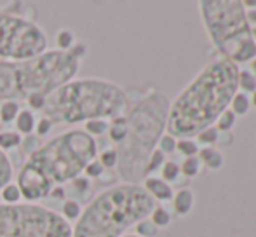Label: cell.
I'll return each instance as SVG.
<instances>
[{"mask_svg": "<svg viewBox=\"0 0 256 237\" xmlns=\"http://www.w3.org/2000/svg\"><path fill=\"white\" fill-rule=\"evenodd\" d=\"M251 105H254V106H256V91L253 92V98H251Z\"/></svg>", "mask_w": 256, "mask_h": 237, "instance_id": "cell-41", "label": "cell"}, {"mask_svg": "<svg viewBox=\"0 0 256 237\" xmlns=\"http://www.w3.org/2000/svg\"><path fill=\"white\" fill-rule=\"evenodd\" d=\"M82 211H84V208H82V204H80V200H77V199H64L63 200V204H61V216L64 218V220L70 224V222H77L78 218H80V214H82Z\"/></svg>", "mask_w": 256, "mask_h": 237, "instance_id": "cell-15", "label": "cell"}, {"mask_svg": "<svg viewBox=\"0 0 256 237\" xmlns=\"http://www.w3.org/2000/svg\"><path fill=\"white\" fill-rule=\"evenodd\" d=\"M48 49V34L34 20L0 10V60L18 63L37 58Z\"/></svg>", "mask_w": 256, "mask_h": 237, "instance_id": "cell-9", "label": "cell"}, {"mask_svg": "<svg viewBox=\"0 0 256 237\" xmlns=\"http://www.w3.org/2000/svg\"><path fill=\"white\" fill-rule=\"evenodd\" d=\"M239 89H242L244 94L256 91V78L251 72H239Z\"/></svg>", "mask_w": 256, "mask_h": 237, "instance_id": "cell-29", "label": "cell"}, {"mask_svg": "<svg viewBox=\"0 0 256 237\" xmlns=\"http://www.w3.org/2000/svg\"><path fill=\"white\" fill-rule=\"evenodd\" d=\"M0 199H2L4 204H18L23 200V196H21L16 182H10V183H7L6 186H2V190H0Z\"/></svg>", "mask_w": 256, "mask_h": 237, "instance_id": "cell-20", "label": "cell"}, {"mask_svg": "<svg viewBox=\"0 0 256 237\" xmlns=\"http://www.w3.org/2000/svg\"><path fill=\"white\" fill-rule=\"evenodd\" d=\"M239 66L222 58L209 63L169 106L166 131L174 140L197 138L228 110L239 91Z\"/></svg>", "mask_w": 256, "mask_h": 237, "instance_id": "cell-1", "label": "cell"}, {"mask_svg": "<svg viewBox=\"0 0 256 237\" xmlns=\"http://www.w3.org/2000/svg\"><path fill=\"white\" fill-rule=\"evenodd\" d=\"M143 188L146 190L150 197L157 202V200H171L174 196V190L169 183H166L162 178H155V176H146L143 180Z\"/></svg>", "mask_w": 256, "mask_h": 237, "instance_id": "cell-10", "label": "cell"}, {"mask_svg": "<svg viewBox=\"0 0 256 237\" xmlns=\"http://www.w3.org/2000/svg\"><path fill=\"white\" fill-rule=\"evenodd\" d=\"M157 202L142 185L118 183L100 192L72 227V237H122L150 216Z\"/></svg>", "mask_w": 256, "mask_h": 237, "instance_id": "cell-5", "label": "cell"}, {"mask_svg": "<svg viewBox=\"0 0 256 237\" xmlns=\"http://www.w3.org/2000/svg\"><path fill=\"white\" fill-rule=\"evenodd\" d=\"M200 18L212 46L232 63L254 60L256 44L244 4L239 0H200Z\"/></svg>", "mask_w": 256, "mask_h": 237, "instance_id": "cell-7", "label": "cell"}, {"mask_svg": "<svg viewBox=\"0 0 256 237\" xmlns=\"http://www.w3.org/2000/svg\"><path fill=\"white\" fill-rule=\"evenodd\" d=\"M244 7H256V2H242Z\"/></svg>", "mask_w": 256, "mask_h": 237, "instance_id": "cell-40", "label": "cell"}, {"mask_svg": "<svg viewBox=\"0 0 256 237\" xmlns=\"http://www.w3.org/2000/svg\"><path fill=\"white\" fill-rule=\"evenodd\" d=\"M14 124H16V132H20L21 136H30L35 132L37 117L30 108H21L20 114L14 118Z\"/></svg>", "mask_w": 256, "mask_h": 237, "instance_id": "cell-12", "label": "cell"}, {"mask_svg": "<svg viewBox=\"0 0 256 237\" xmlns=\"http://www.w3.org/2000/svg\"><path fill=\"white\" fill-rule=\"evenodd\" d=\"M134 230L138 237H155L158 234V228L155 227L150 218H145V220L138 222V224L134 225Z\"/></svg>", "mask_w": 256, "mask_h": 237, "instance_id": "cell-25", "label": "cell"}, {"mask_svg": "<svg viewBox=\"0 0 256 237\" xmlns=\"http://www.w3.org/2000/svg\"><path fill=\"white\" fill-rule=\"evenodd\" d=\"M194 192L190 188H182L176 192V196H172V208H174V213L178 216H186V214L192 211L194 208Z\"/></svg>", "mask_w": 256, "mask_h": 237, "instance_id": "cell-11", "label": "cell"}, {"mask_svg": "<svg viewBox=\"0 0 256 237\" xmlns=\"http://www.w3.org/2000/svg\"><path fill=\"white\" fill-rule=\"evenodd\" d=\"M126 132H128V120L124 116L112 118L110 128H108V138L110 142H114L115 145H120L122 140L126 138Z\"/></svg>", "mask_w": 256, "mask_h": 237, "instance_id": "cell-14", "label": "cell"}, {"mask_svg": "<svg viewBox=\"0 0 256 237\" xmlns=\"http://www.w3.org/2000/svg\"><path fill=\"white\" fill-rule=\"evenodd\" d=\"M21 148H23V152L26 154L28 157L32 156V154H35L38 148L42 146V138H38L37 134H30V136H24L23 142H21Z\"/></svg>", "mask_w": 256, "mask_h": 237, "instance_id": "cell-27", "label": "cell"}, {"mask_svg": "<svg viewBox=\"0 0 256 237\" xmlns=\"http://www.w3.org/2000/svg\"><path fill=\"white\" fill-rule=\"evenodd\" d=\"M200 170H202V162H200L197 156L186 157L185 162H183L182 168H180V171H182L186 178H196L197 174L200 173Z\"/></svg>", "mask_w": 256, "mask_h": 237, "instance_id": "cell-22", "label": "cell"}, {"mask_svg": "<svg viewBox=\"0 0 256 237\" xmlns=\"http://www.w3.org/2000/svg\"><path fill=\"white\" fill-rule=\"evenodd\" d=\"M98 157V142L84 129H70L54 136L28 157L16 176L26 202L48 199L56 186L78 178Z\"/></svg>", "mask_w": 256, "mask_h": 237, "instance_id": "cell-2", "label": "cell"}, {"mask_svg": "<svg viewBox=\"0 0 256 237\" xmlns=\"http://www.w3.org/2000/svg\"><path fill=\"white\" fill-rule=\"evenodd\" d=\"M54 124L51 120H49L48 117H42L37 120V124H35V134L38 136V138H44V136H48L49 132L52 131Z\"/></svg>", "mask_w": 256, "mask_h": 237, "instance_id": "cell-34", "label": "cell"}, {"mask_svg": "<svg viewBox=\"0 0 256 237\" xmlns=\"http://www.w3.org/2000/svg\"><path fill=\"white\" fill-rule=\"evenodd\" d=\"M46 98H48V96H44V94H32V96H28L24 102L30 105V110L34 112V110H44Z\"/></svg>", "mask_w": 256, "mask_h": 237, "instance_id": "cell-38", "label": "cell"}, {"mask_svg": "<svg viewBox=\"0 0 256 237\" xmlns=\"http://www.w3.org/2000/svg\"><path fill=\"white\" fill-rule=\"evenodd\" d=\"M148 218L154 222V225L157 228H164V227H168V225L171 224V214H169L168 211H166L164 208H160V206H155Z\"/></svg>", "mask_w": 256, "mask_h": 237, "instance_id": "cell-24", "label": "cell"}, {"mask_svg": "<svg viewBox=\"0 0 256 237\" xmlns=\"http://www.w3.org/2000/svg\"><path fill=\"white\" fill-rule=\"evenodd\" d=\"M129 100L120 86L104 78H74L46 98L44 117L52 124L75 126L98 118L120 117Z\"/></svg>", "mask_w": 256, "mask_h": 237, "instance_id": "cell-4", "label": "cell"}, {"mask_svg": "<svg viewBox=\"0 0 256 237\" xmlns=\"http://www.w3.org/2000/svg\"><path fill=\"white\" fill-rule=\"evenodd\" d=\"M49 197H51V199H60V200L68 199V197H66V190H64L63 186H56V188H54L52 192L49 194Z\"/></svg>", "mask_w": 256, "mask_h": 237, "instance_id": "cell-39", "label": "cell"}, {"mask_svg": "<svg viewBox=\"0 0 256 237\" xmlns=\"http://www.w3.org/2000/svg\"><path fill=\"white\" fill-rule=\"evenodd\" d=\"M253 40H254V44H256V28L253 30Z\"/></svg>", "mask_w": 256, "mask_h": 237, "instance_id": "cell-43", "label": "cell"}, {"mask_svg": "<svg viewBox=\"0 0 256 237\" xmlns=\"http://www.w3.org/2000/svg\"><path fill=\"white\" fill-rule=\"evenodd\" d=\"M199 160L204 164L208 170L216 171V170H222L223 168V156L220 150L212 148V146H206V148H200L199 154H197Z\"/></svg>", "mask_w": 256, "mask_h": 237, "instance_id": "cell-13", "label": "cell"}, {"mask_svg": "<svg viewBox=\"0 0 256 237\" xmlns=\"http://www.w3.org/2000/svg\"><path fill=\"white\" fill-rule=\"evenodd\" d=\"M160 171H162V180H164L166 183H171V182H176L180 176V166L174 162V160H166L164 164H162V168H160Z\"/></svg>", "mask_w": 256, "mask_h": 237, "instance_id": "cell-26", "label": "cell"}, {"mask_svg": "<svg viewBox=\"0 0 256 237\" xmlns=\"http://www.w3.org/2000/svg\"><path fill=\"white\" fill-rule=\"evenodd\" d=\"M70 183H72V186L75 188V192L82 194L84 197H86V194L89 192V188H91V182H89V178H86V176H78V178H75L74 182H70Z\"/></svg>", "mask_w": 256, "mask_h": 237, "instance_id": "cell-37", "label": "cell"}, {"mask_svg": "<svg viewBox=\"0 0 256 237\" xmlns=\"http://www.w3.org/2000/svg\"><path fill=\"white\" fill-rule=\"evenodd\" d=\"M23 136L16 131H0V150L7 152V150H14L21 145Z\"/></svg>", "mask_w": 256, "mask_h": 237, "instance_id": "cell-18", "label": "cell"}, {"mask_svg": "<svg viewBox=\"0 0 256 237\" xmlns=\"http://www.w3.org/2000/svg\"><path fill=\"white\" fill-rule=\"evenodd\" d=\"M253 75H254V78H256V60L253 61Z\"/></svg>", "mask_w": 256, "mask_h": 237, "instance_id": "cell-42", "label": "cell"}, {"mask_svg": "<svg viewBox=\"0 0 256 237\" xmlns=\"http://www.w3.org/2000/svg\"><path fill=\"white\" fill-rule=\"evenodd\" d=\"M230 110H232L234 116H246L248 112H250L251 108V100L248 94H244V92H236V96L232 98V102H230Z\"/></svg>", "mask_w": 256, "mask_h": 237, "instance_id": "cell-16", "label": "cell"}, {"mask_svg": "<svg viewBox=\"0 0 256 237\" xmlns=\"http://www.w3.org/2000/svg\"><path fill=\"white\" fill-rule=\"evenodd\" d=\"M0 237H72V224L37 202H0Z\"/></svg>", "mask_w": 256, "mask_h": 237, "instance_id": "cell-8", "label": "cell"}, {"mask_svg": "<svg viewBox=\"0 0 256 237\" xmlns=\"http://www.w3.org/2000/svg\"><path fill=\"white\" fill-rule=\"evenodd\" d=\"M122 237H138L136 234H126V236H122Z\"/></svg>", "mask_w": 256, "mask_h": 237, "instance_id": "cell-44", "label": "cell"}, {"mask_svg": "<svg viewBox=\"0 0 256 237\" xmlns=\"http://www.w3.org/2000/svg\"><path fill=\"white\" fill-rule=\"evenodd\" d=\"M104 168L100 164V160L98 159H94L92 162H89L88 164V168L84 170V173H86V178H100V176H103V173H104Z\"/></svg>", "mask_w": 256, "mask_h": 237, "instance_id": "cell-36", "label": "cell"}, {"mask_svg": "<svg viewBox=\"0 0 256 237\" xmlns=\"http://www.w3.org/2000/svg\"><path fill=\"white\" fill-rule=\"evenodd\" d=\"M176 148L186 157L197 156L200 150L199 145H197V142H194V140H178V142H176Z\"/></svg>", "mask_w": 256, "mask_h": 237, "instance_id": "cell-31", "label": "cell"}, {"mask_svg": "<svg viewBox=\"0 0 256 237\" xmlns=\"http://www.w3.org/2000/svg\"><path fill=\"white\" fill-rule=\"evenodd\" d=\"M88 56V46L77 44L70 51H46L26 61H0V102H20L32 94L49 96L72 82Z\"/></svg>", "mask_w": 256, "mask_h": 237, "instance_id": "cell-3", "label": "cell"}, {"mask_svg": "<svg viewBox=\"0 0 256 237\" xmlns=\"http://www.w3.org/2000/svg\"><path fill=\"white\" fill-rule=\"evenodd\" d=\"M108 128H110V122L103 120V118H98V120H89V122H86L84 131L88 132V134H91L92 138H96V136L106 134Z\"/></svg>", "mask_w": 256, "mask_h": 237, "instance_id": "cell-23", "label": "cell"}, {"mask_svg": "<svg viewBox=\"0 0 256 237\" xmlns=\"http://www.w3.org/2000/svg\"><path fill=\"white\" fill-rule=\"evenodd\" d=\"M77 44L75 42V35L74 32H70L68 28H61V30L56 32V49L58 51H70L74 46Z\"/></svg>", "mask_w": 256, "mask_h": 237, "instance_id": "cell-19", "label": "cell"}, {"mask_svg": "<svg viewBox=\"0 0 256 237\" xmlns=\"http://www.w3.org/2000/svg\"><path fill=\"white\" fill-rule=\"evenodd\" d=\"M218 129L216 128H208L206 131L200 132L199 136H197V142L199 143H204V145H214L216 140H218Z\"/></svg>", "mask_w": 256, "mask_h": 237, "instance_id": "cell-35", "label": "cell"}, {"mask_svg": "<svg viewBox=\"0 0 256 237\" xmlns=\"http://www.w3.org/2000/svg\"><path fill=\"white\" fill-rule=\"evenodd\" d=\"M236 118L237 117L232 114V110H230V108L225 110V112L218 117V120H216V122H218V128H216V129H218L220 132H230L234 126H236Z\"/></svg>", "mask_w": 256, "mask_h": 237, "instance_id": "cell-28", "label": "cell"}, {"mask_svg": "<svg viewBox=\"0 0 256 237\" xmlns=\"http://www.w3.org/2000/svg\"><path fill=\"white\" fill-rule=\"evenodd\" d=\"M176 142H178V140H174L171 134H162V136H160V140H158V143H157V146H158V150H160V152L166 156V154L174 152Z\"/></svg>", "mask_w": 256, "mask_h": 237, "instance_id": "cell-33", "label": "cell"}, {"mask_svg": "<svg viewBox=\"0 0 256 237\" xmlns=\"http://www.w3.org/2000/svg\"><path fill=\"white\" fill-rule=\"evenodd\" d=\"M12 176H14L12 162H10L9 156L0 150V190H2V186H6L7 183L12 182Z\"/></svg>", "mask_w": 256, "mask_h": 237, "instance_id": "cell-17", "label": "cell"}, {"mask_svg": "<svg viewBox=\"0 0 256 237\" xmlns=\"http://www.w3.org/2000/svg\"><path fill=\"white\" fill-rule=\"evenodd\" d=\"M164 162H166L164 154H162L158 148H155L154 154L150 156V159H148V166H146V176H148V174H152L154 171L160 170L162 164H164Z\"/></svg>", "mask_w": 256, "mask_h": 237, "instance_id": "cell-32", "label": "cell"}, {"mask_svg": "<svg viewBox=\"0 0 256 237\" xmlns=\"http://www.w3.org/2000/svg\"><path fill=\"white\" fill-rule=\"evenodd\" d=\"M171 102L164 92L154 91L140 100L126 116L128 132L117 145V171L122 183L140 185L146 178L148 159L157 148L168 124Z\"/></svg>", "mask_w": 256, "mask_h": 237, "instance_id": "cell-6", "label": "cell"}, {"mask_svg": "<svg viewBox=\"0 0 256 237\" xmlns=\"http://www.w3.org/2000/svg\"><path fill=\"white\" fill-rule=\"evenodd\" d=\"M20 103L18 102H4L0 105V122L4 124H9V122H14V118L20 114Z\"/></svg>", "mask_w": 256, "mask_h": 237, "instance_id": "cell-21", "label": "cell"}, {"mask_svg": "<svg viewBox=\"0 0 256 237\" xmlns=\"http://www.w3.org/2000/svg\"><path fill=\"white\" fill-rule=\"evenodd\" d=\"M117 150L115 148H106L103 150L102 154H100V164L104 168V170H114V168H117Z\"/></svg>", "mask_w": 256, "mask_h": 237, "instance_id": "cell-30", "label": "cell"}]
</instances>
